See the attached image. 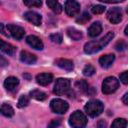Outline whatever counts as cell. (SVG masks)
Returning a JSON list of instances; mask_svg holds the SVG:
<instances>
[{
	"label": "cell",
	"instance_id": "obj_31",
	"mask_svg": "<svg viewBox=\"0 0 128 128\" xmlns=\"http://www.w3.org/2000/svg\"><path fill=\"white\" fill-rule=\"evenodd\" d=\"M126 47H127V44H126V42L123 41V40L118 41V42L116 43V45H115V48H116V50H118V51H122V50H124Z\"/></svg>",
	"mask_w": 128,
	"mask_h": 128
},
{
	"label": "cell",
	"instance_id": "obj_11",
	"mask_svg": "<svg viewBox=\"0 0 128 128\" xmlns=\"http://www.w3.org/2000/svg\"><path fill=\"white\" fill-rule=\"evenodd\" d=\"M26 42L29 46H31L32 48H34L36 50H42L44 47L43 42L40 40V38H38L35 35H29L26 38Z\"/></svg>",
	"mask_w": 128,
	"mask_h": 128
},
{
	"label": "cell",
	"instance_id": "obj_32",
	"mask_svg": "<svg viewBox=\"0 0 128 128\" xmlns=\"http://www.w3.org/2000/svg\"><path fill=\"white\" fill-rule=\"evenodd\" d=\"M120 80L122 81L123 84H128V72L127 71H124L120 74Z\"/></svg>",
	"mask_w": 128,
	"mask_h": 128
},
{
	"label": "cell",
	"instance_id": "obj_8",
	"mask_svg": "<svg viewBox=\"0 0 128 128\" xmlns=\"http://www.w3.org/2000/svg\"><path fill=\"white\" fill-rule=\"evenodd\" d=\"M107 19L112 23V24H118L122 20V11L120 8L115 7L111 8L107 12Z\"/></svg>",
	"mask_w": 128,
	"mask_h": 128
},
{
	"label": "cell",
	"instance_id": "obj_15",
	"mask_svg": "<svg viewBox=\"0 0 128 128\" xmlns=\"http://www.w3.org/2000/svg\"><path fill=\"white\" fill-rule=\"evenodd\" d=\"M55 64H56L58 67H60V68H62V69H64V70H66V71H71V70H73V68H74L73 62H72L71 60H69V59L59 58V59H57V60L55 61Z\"/></svg>",
	"mask_w": 128,
	"mask_h": 128
},
{
	"label": "cell",
	"instance_id": "obj_7",
	"mask_svg": "<svg viewBox=\"0 0 128 128\" xmlns=\"http://www.w3.org/2000/svg\"><path fill=\"white\" fill-rule=\"evenodd\" d=\"M65 12L68 16H76L80 11V4L75 0H67L65 2Z\"/></svg>",
	"mask_w": 128,
	"mask_h": 128
},
{
	"label": "cell",
	"instance_id": "obj_13",
	"mask_svg": "<svg viewBox=\"0 0 128 128\" xmlns=\"http://www.w3.org/2000/svg\"><path fill=\"white\" fill-rule=\"evenodd\" d=\"M53 80V75L51 73H40L36 76V81L41 86H46Z\"/></svg>",
	"mask_w": 128,
	"mask_h": 128
},
{
	"label": "cell",
	"instance_id": "obj_6",
	"mask_svg": "<svg viewBox=\"0 0 128 128\" xmlns=\"http://www.w3.org/2000/svg\"><path fill=\"white\" fill-rule=\"evenodd\" d=\"M50 108L51 110L54 112V113H57V114H64L68 108H69V105L66 101L62 100V99H53L51 102H50Z\"/></svg>",
	"mask_w": 128,
	"mask_h": 128
},
{
	"label": "cell",
	"instance_id": "obj_36",
	"mask_svg": "<svg viewBox=\"0 0 128 128\" xmlns=\"http://www.w3.org/2000/svg\"><path fill=\"white\" fill-rule=\"evenodd\" d=\"M122 101H123V103H124L125 105H128V93H125V94H124Z\"/></svg>",
	"mask_w": 128,
	"mask_h": 128
},
{
	"label": "cell",
	"instance_id": "obj_2",
	"mask_svg": "<svg viewBox=\"0 0 128 128\" xmlns=\"http://www.w3.org/2000/svg\"><path fill=\"white\" fill-rule=\"evenodd\" d=\"M84 110L86 114L89 115L90 117H96V116H99L103 112L104 105L101 101L94 99V100H90L89 102H87V104L84 106Z\"/></svg>",
	"mask_w": 128,
	"mask_h": 128
},
{
	"label": "cell",
	"instance_id": "obj_5",
	"mask_svg": "<svg viewBox=\"0 0 128 128\" xmlns=\"http://www.w3.org/2000/svg\"><path fill=\"white\" fill-rule=\"evenodd\" d=\"M70 80L66 78H59L56 80L54 85V93L56 95H64L70 91Z\"/></svg>",
	"mask_w": 128,
	"mask_h": 128
},
{
	"label": "cell",
	"instance_id": "obj_10",
	"mask_svg": "<svg viewBox=\"0 0 128 128\" xmlns=\"http://www.w3.org/2000/svg\"><path fill=\"white\" fill-rule=\"evenodd\" d=\"M24 18L29 21L30 23H32L35 26H39L42 23V17L41 15H39L38 13L34 12V11H27L24 14Z\"/></svg>",
	"mask_w": 128,
	"mask_h": 128
},
{
	"label": "cell",
	"instance_id": "obj_3",
	"mask_svg": "<svg viewBox=\"0 0 128 128\" xmlns=\"http://www.w3.org/2000/svg\"><path fill=\"white\" fill-rule=\"evenodd\" d=\"M87 124V118L84 113L77 110L73 112L69 118V125L74 128H81L85 127Z\"/></svg>",
	"mask_w": 128,
	"mask_h": 128
},
{
	"label": "cell",
	"instance_id": "obj_39",
	"mask_svg": "<svg viewBox=\"0 0 128 128\" xmlns=\"http://www.w3.org/2000/svg\"><path fill=\"white\" fill-rule=\"evenodd\" d=\"M23 76H24V77H26L27 79H30V76H29V75H26V74H25V75H23Z\"/></svg>",
	"mask_w": 128,
	"mask_h": 128
},
{
	"label": "cell",
	"instance_id": "obj_17",
	"mask_svg": "<svg viewBox=\"0 0 128 128\" xmlns=\"http://www.w3.org/2000/svg\"><path fill=\"white\" fill-rule=\"evenodd\" d=\"M114 59H115L114 54H106V55H103L102 57H100L99 64L103 68H108L112 65V63L114 62Z\"/></svg>",
	"mask_w": 128,
	"mask_h": 128
},
{
	"label": "cell",
	"instance_id": "obj_19",
	"mask_svg": "<svg viewBox=\"0 0 128 128\" xmlns=\"http://www.w3.org/2000/svg\"><path fill=\"white\" fill-rule=\"evenodd\" d=\"M47 6L56 14H60L62 12V6L58 2V0H46Z\"/></svg>",
	"mask_w": 128,
	"mask_h": 128
},
{
	"label": "cell",
	"instance_id": "obj_33",
	"mask_svg": "<svg viewBox=\"0 0 128 128\" xmlns=\"http://www.w3.org/2000/svg\"><path fill=\"white\" fill-rule=\"evenodd\" d=\"M8 65V61L2 56V55H0V66L1 67H5V66H7Z\"/></svg>",
	"mask_w": 128,
	"mask_h": 128
},
{
	"label": "cell",
	"instance_id": "obj_29",
	"mask_svg": "<svg viewBox=\"0 0 128 128\" xmlns=\"http://www.w3.org/2000/svg\"><path fill=\"white\" fill-rule=\"evenodd\" d=\"M50 40L53 42V43H56V44H60L62 42V35L60 33H54V34H51L50 35Z\"/></svg>",
	"mask_w": 128,
	"mask_h": 128
},
{
	"label": "cell",
	"instance_id": "obj_26",
	"mask_svg": "<svg viewBox=\"0 0 128 128\" xmlns=\"http://www.w3.org/2000/svg\"><path fill=\"white\" fill-rule=\"evenodd\" d=\"M23 2L27 7H40L42 5L41 0H23Z\"/></svg>",
	"mask_w": 128,
	"mask_h": 128
},
{
	"label": "cell",
	"instance_id": "obj_22",
	"mask_svg": "<svg viewBox=\"0 0 128 128\" xmlns=\"http://www.w3.org/2000/svg\"><path fill=\"white\" fill-rule=\"evenodd\" d=\"M75 87L83 93H88L89 92V85L85 80H77L75 82Z\"/></svg>",
	"mask_w": 128,
	"mask_h": 128
},
{
	"label": "cell",
	"instance_id": "obj_14",
	"mask_svg": "<svg viewBox=\"0 0 128 128\" xmlns=\"http://www.w3.org/2000/svg\"><path fill=\"white\" fill-rule=\"evenodd\" d=\"M18 85H19V80L16 77H14V76H10V77L6 78V80L4 81V87H5V89L7 91H10V92L14 91L17 88Z\"/></svg>",
	"mask_w": 128,
	"mask_h": 128
},
{
	"label": "cell",
	"instance_id": "obj_23",
	"mask_svg": "<svg viewBox=\"0 0 128 128\" xmlns=\"http://www.w3.org/2000/svg\"><path fill=\"white\" fill-rule=\"evenodd\" d=\"M30 96L32 98L36 99V100H39V101H43V100H45L47 98V95L43 91H40V90H37V89L32 90L30 92Z\"/></svg>",
	"mask_w": 128,
	"mask_h": 128
},
{
	"label": "cell",
	"instance_id": "obj_16",
	"mask_svg": "<svg viewBox=\"0 0 128 128\" xmlns=\"http://www.w3.org/2000/svg\"><path fill=\"white\" fill-rule=\"evenodd\" d=\"M102 32V25L99 21L94 22L93 24L90 25V27L88 28V35L90 37H96L98 36L100 33Z\"/></svg>",
	"mask_w": 128,
	"mask_h": 128
},
{
	"label": "cell",
	"instance_id": "obj_12",
	"mask_svg": "<svg viewBox=\"0 0 128 128\" xmlns=\"http://www.w3.org/2000/svg\"><path fill=\"white\" fill-rule=\"evenodd\" d=\"M20 60L24 64L32 65V64L36 63L37 57L34 54H32V53H30L28 51H21V53H20Z\"/></svg>",
	"mask_w": 128,
	"mask_h": 128
},
{
	"label": "cell",
	"instance_id": "obj_34",
	"mask_svg": "<svg viewBox=\"0 0 128 128\" xmlns=\"http://www.w3.org/2000/svg\"><path fill=\"white\" fill-rule=\"evenodd\" d=\"M99 1L104 3H120V2H124L125 0H99Z\"/></svg>",
	"mask_w": 128,
	"mask_h": 128
},
{
	"label": "cell",
	"instance_id": "obj_18",
	"mask_svg": "<svg viewBox=\"0 0 128 128\" xmlns=\"http://www.w3.org/2000/svg\"><path fill=\"white\" fill-rule=\"evenodd\" d=\"M0 50L3 51L5 54L14 55V53L16 51V48L13 45H11V44H9V43H7V42H5V41L0 39Z\"/></svg>",
	"mask_w": 128,
	"mask_h": 128
},
{
	"label": "cell",
	"instance_id": "obj_37",
	"mask_svg": "<svg viewBox=\"0 0 128 128\" xmlns=\"http://www.w3.org/2000/svg\"><path fill=\"white\" fill-rule=\"evenodd\" d=\"M0 33H1V34H3V35H5V36H8V34L5 32V29H4L3 24H1V23H0Z\"/></svg>",
	"mask_w": 128,
	"mask_h": 128
},
{
	"label": "cell",
	"instance_id": "obj_28",
	"mask_svg": "<svg viewBox=\"0 0 128 128\" xmlns=\"http://www.w3.org/2000/svg\"><path fill=\"white\" fill-rule=\"evenodd\" d=\"M91 19V16H90V14L89 13H87V12H84L76 21L78 22V23H80V24H84V23H86V22H88L89 20Z\"/></svg>",
	"mask_w": 128,
	"mask_h": 128
},
{
	"label": "cell",
	"instance_id": "obj_25",
	"mask_svg": "<svg viewBox=\"0 0 128 128\" xmlns=\"http://www.w3.org/2000/svg\"><path fill=\"white\" fill-rule=\"evenodd\" d=\"M28 104H29V97L26 96V95H21L19 100H18L17 106L19 108H23V107H26Z\"/></svg>",
	"mask_w": 128,
	"mask_h": 128
},
{
	"label": "cell",
	"instance_id": "obj_27",
	"mask_svg": "<svg viewBox=\"0 0 128 128\" xmlns=\"http://www.w3.org/2000/svg\"><path fill=\"white\" fill-rule=\"evenodd\" d=\"M83 74L85 75V76H92L94 73H95V68L91 65V64H88V65H86L84 68H83Z\"/></svg>",
	"mask_w": 128,
	"mask_h": 128
},
{
	"label": "cell",
	"instance_id": "obj_9",
	"mask_svg": "<svg viewBox=\"0 0 128 128\" xmlns=\"http://www.w3.org/2000/svg\"><path fill=\"white\" fill-rule=\"evenodd\" d=\"M7 29L9 30L12 37L15 38L16 40H21L25 35V30L21 26L15 24H7Z\"/></svg>",
	"mask_w": 128,
	"mask_h": 128
},
{
	"label": "cell",
	"instance_id": "obj_1",
	"mask_svg": "<svg viewBox=\"0 0 128 128\" xmlns=\"http://www.w3.org/2000/svg\"><path fill=\"white\" fill-rule=\"evenodd\" d=\"M114 37V33L113 32H108L104 37H102L99 40H95V41H90L87 42L84 45V52L86 54H94L98 51H100L103 47H105Z\"/></svg>",
	"mask_w": 128,
	"mask_h": 128
},
{
	"label": "cell",
	"instance_id": "obj_35",
	"mask_svg": "<svg viewBox=\"0 0 128 128\" xmlns=\"http://www.w3.org/2000/svg\"><path fill=\"white\" fill-rule=\"evenodd\" d=\"M60 125V120H52L51 123L49 124V127H55V126H59Z\"/></svg>",
	"mask_w": 128,
	"mask_h": 128
},
{
	"label": "cell",
	"instance_id": "obj_40",
	"mask_svg": "<svg viewBox=\"0 0 128 128\" xmlns=\"http://www.w3.org/2000/svg\"><path fill=\"white\" fill-rule=\"evenodd\" d=\"M124 33H125V35H127V34H128V32H127V27L125 28V32H124Z\"/></svg>",
	"mask_w": 128,
	"mask_h": 128
},
{
	"label": "cell",
	"instance_id": "obj_20",
	"mask_svg": "<svg viewBox=\"0 0 128 128\" xmlns=\"http://www.w3.org/2000/svg\"><path fill=\"white\" fill-rule=\"evenodd\" d=\"M0 113L4 115L5 117H12L14 115V109L9 105V104H2L0 107Z\"/></svg>",
	"mask_w": 128,
	"mask_h": 128
},
{
	"label": "cell",
	"instance_id": "obj_21",
	"mask_svg": "<svg viewBox=\"0 0 128 128\" xmlns=\"http://www.w3.org/2000/svg\"><path fill=\"white\" fill-rule=\"evenodd\" d=\"M67 34H68V36H69L71 39H73V40H75V41H78V40H80V39L83 37L82 33H81L79 30L75 29V28H68V29H67Z\"/></svg>",
	"mask_w": 128,
	"mask_h": 128
},
{
	"label": "cell",
	"instance_id": "obj_30",
	"mask_svg": "<svg viewBox=\"0 0 128 128\" xmlns=\"http://www.w3.org/2000/svg\"><path fill=\"white\" fill-rule=\"evenodd\" d=\"M91 10L94 14H101L105 11V7L102 5H94V6H92Z\"/></svg>",
	"mask_w": 128,
	"mask_h": 128
},
{
	"label": "cell",
	"instance_id": "obj_38",
	"mask_svg": "<svg viewBox=\"0 0 128 128\" xmlns=\"http://www.w3.org/2000/svg\"><path fill=\"white\" fill-rule=\"evenodd\" d=\"M102 126H103V127H105V126H106V123H105L104 121H102V120H101V121L98 123V127H102Z\"/></svg>",
	"mask_w": 128,
	"mask_h": 128
},
{
	"label": "cell",
	"instance_id": "obj_4",
	"mask_svg": "<svg viewBox=\"0 0 128 128\" xmlns=\"http://www.w3.org/2000/svg\"><path fill=\"white\" fill-rule=\"evenodd\" d=\"M119 87V81L113 77V76H109L106 77L102 83V92L106 95L114 93Z\"/></svg>",
	"mask_w": 128,
	"mask_h": 128
},
{
	"label": "cell",
	"instance_id": "obj_24",
	"mask_svg": "<svg viewBox=\"0 0 128 128\" xmlns=\"http://www.w3.org/2000/svg\"><path fill=\"white\" fill-rule=\"evenodd\" d=\"M112 127H117V128H125L127 126V121L123 118H117L113 121Z\"/></svg>",
	"mask_w": 128,
	"mask_h": 128
}]
</instances>
